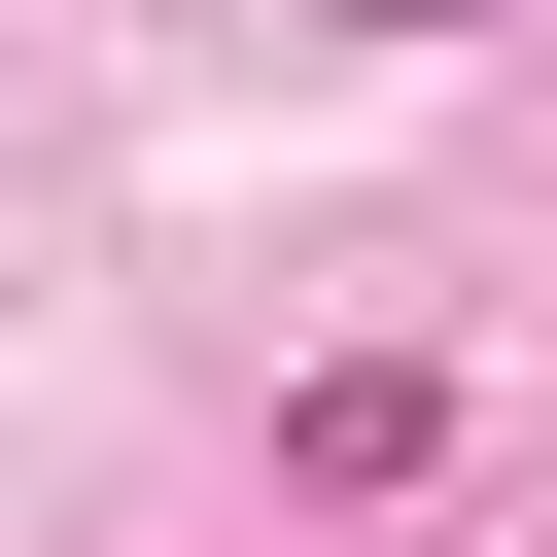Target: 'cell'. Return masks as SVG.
<instances>
[{
    "mask_svg": "<svg viewBox=\"0 0 557 557\" xmlns=\"http://www.w3.org/2000/svg\"><path fill=\"white\" fill-rule=\"evenodd\" d=\"M348 35H487V0H348Z\"/></svg>",
    "mask_w": 557,
    "mask_h": 557,
    "instance_id": "obj_2",
    "label": "cell"
},
{
    "mask_svg": "<svg viewBox=\"0 0 557 557\" xmlns=\"http://www.w3.org/2000/svg\"><path fill=\"white\" fill-rule=\"evenodd\" d=\"M418 453H453V383H418V348H348V383L278 418V487H418Z\"/></svg>",
    "mask_w": 557,
    "mask_h": 557,
    "instance_id": "obj_1",
    "label": "cell"
}]
</instances>
